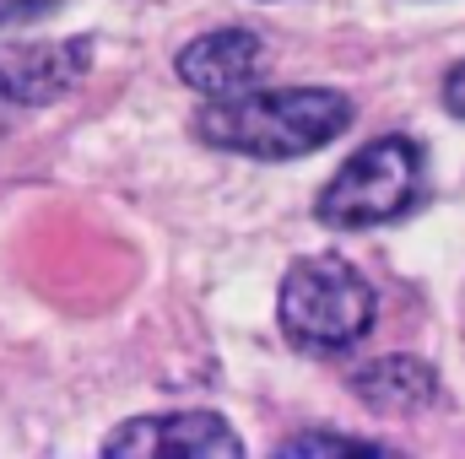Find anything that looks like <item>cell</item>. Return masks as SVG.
<instances>
[{"label":"cell","instance_id":"277c9868","mask_svg":"<svg viewBox=\"0 0 465 459\" xmlns=\"http://www.w3.org/2000/svg\"><path fill=\"white\" fill-rule=\"evenodd\" d=\"M109 459H238L243 438L212 411H157L135 416L104 444Z\"/></svg>","mask_w":465,"mask_h":459},{"label":"cell","instance_id":"9c48e42d","mask_svg":"<svg viewBox=\"0 0 465 459\" xmlns=\"http://www.w3.org/2000/svg\"><path fill=\"white\" fill-rule=\"evenodd\" d=\"M60 0H0V27H16V22H33L44 11H54Z\"/></svg>","mask_w":465,"mask_h":459},{"label":"cell","instance_id":"5b68a950","mask_svg":"<svg viewBox=\"0 0 465 459\" xmlns=\"http://www.w3.org/2000/svg\"><path fill=\"white\" fill-rule=\"evenodd\" d=\"M93 71L87 38H44V44H0V98L22 109H44L65 98Z\"/></svg>","mask_w":465,"mask_h":459},{"label":"cell","instance_id":"30bf717a","mask_svg":"<svg viewBox=\"0 0 465 459\" xmlns=\"http://www.w3.org/2000/svg\"><path fill=\"white\" fill-rule=\"evenodd\" d=\"M444 109L465 119V65H455V71L444 76Z\"/></svg>","mask_w":465,"mask_h":459},{"label":"cell","instance_id":"7a4b0ae2","mask_svg":"<svg viewBox=\"0 0 465 459\" xmlns=\"http://www.w3.org/2000/svg\"><path fill=\"white\" fill-rule=\"evenodd\" d=\"M282 330L287 341L320 356H336L357 346L373 330L379 298L362 281V270L341 254H303L287 276H282V298H276Z\"/></svg>","mask_w":465,"mask_h":459},{"label":"cell","instance_id":"8992f818","mask_svg":"<svg viewBox=\"0 0 465 459\" xmlns=\"http://www.w3.org/2000/svg\"><path fill=\"white\" fill-rule=\"evenodd\" d=\"M179 82L206 93V98H228L254 87V76L265 71V38L249 33V27H223V33H201L179 49L173 60Z\"/></svg>","mask_w":465,"mask_h":459},{"label":"cell","instance_id":"52a82bcc","mask_svg":"<svg viewBox=\"0 0 465 459\" xmlns=\"http://www.w3.org/2000/svg\"><path fill=\"white\" fill-rule=\"evenodd\" d=\"M351 395L379 416H417L439 400V373L417 356H373L351 373Z\"/></svg>","mask_w":465,"mask_h":459},{"label":"cell","instance_id":"ba28073f","mask_svg":"<svg viewBox=\"0 0 465 459\" xmlns=\"http://www.w3.org/2000/svg\"><path fill=\"white\" fill-rule=\"evenodd\" d=\"M282 454H390L384 444H362V438H336V433H303V438H287Z\"/></svg>","mask_w":465,"mask_h":459},{"label":"cell","instance_id":"3957f363","mask_svg":"<svg viewBox=\"0 0 465 459\" xmlns=\"http://www.w3.org/2000/svg\"><path fill=\"white\" fill-rule=\"evenodd\" d=\"M422 195V151L406 135H379L362 151H351L341 162V173L320 190L314 217L325 228H379L390 217H401L406 206H417Z\"/></svg>","mask_w":465,"mask_h":459},{"label":"cell","instance_id":"6da1fadb","mask_svg":"<svg viewBox=\"0 0 465 459\" xmlns=\"http://www.w3.org/2000/svg\"><path fill=\"white\" fill-rule=\"evenodd\" d=\"M351 124V98L336 87H243L195 114V135L217 151L287 162L331 146Z\"/></svg>","mask_w":465,"mask_h":459}]
</instances>
